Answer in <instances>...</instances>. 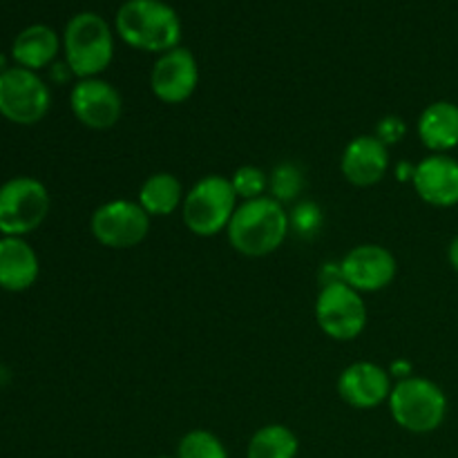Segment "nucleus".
Returning a JSON list of instances; mask_svg holds the SVG:
<instances>
[{"label": "nucleus", "instance_id": "nucleus-12", "mask_svg": "<svg viewBox=\"0 0 458 458\" xmlns=\"http://www.w3.org/2000/svg\"><path fill=\"white\" fill-rule=\"evenodd\" d=\"M70 107L85 128L110 130L123 114V98L114 85L94 76V79H81L72 88Z\"/></svg>", "mask_w": 458, "mask_h": 458}, {"label": "nucleus", "instance_id": "nucleus-22", "mask_svg": "<svg viewBox=\"0 0 458 458\" xmlns=\"http://www.w3.org/2000/svg\"><path fill=\"white\" fill-rule=\"evenodd\" d=\"M233 188L237 192V199H259V197H267L268 188V177L264 170H259L258 165H242L235 170V174L231 177Z\"/></svg>", "mask_w": 458, "mask_h": 458}, {"label": "nucleus", "instance_id": "nucleus-25", "mask_svg": "<svg viewBox=\"0 0 458 458\" xmlns=\"http://www.w3.org/2000/svg\"><path fill=\"white\" fill-rule=\"evenodd\" d=\"M405 132H407V125L401 116H385V119H380L378 125H376L374 137L389 148L394 146V143L403 141Z\"/></svg>", "mask_w": 458, "mask_h": 458}, {"label": "nucleus", "instance_id": "nucleus-24", "mask_svg": "<svg viewBox=\"0 0 458 458\" xmlns=\"http://www.w3.org/2000/svg\"><path fill=\"white\" fill-rule=\"evenodd\" d=\"M289 222H291V228H295L300 235H313L322 224L320 208L309 204V201L307 204H300L298 208H295V213L289 217Z\"/></svg>", "mask_w": 458, "mask_h": 458}, {"label": "nucleus", "instance_id": "nucleus-3", "mask_svg": "<svg viewBox=\"0 0 458 458\" xmlns=\"http://www.w3.org/2000/svg\"><path fill=\"white\" fill-rule=\"evenodd\" d=\"M65 65L79 79H94L107 70L114 56V36L106 18L81 12L65 25L63 34Z\"/></svg>", "mask_w": 458, "mask_h": 458}, {"label": "nucleus", "instance_id": "nucleus-4", "mask_svg": "<svg viewBox=\"0 0 458 458\" xmlns=\"http://www.w3.org/2000/svg\"><path fill=\"white\" fill-rule=\"evenodd\" d=\"M387 403L398 428L411 434L437 432L447 416L445 392L437 383L419 376L398 380Z\"/></svg>", "mask_w": 458, "mask_h": 458}, {"label": "nucleus", "instance_id": "nucleus-20", "mask_svg": "<svg viewBox=\"0 0 458 458\" xmlns=\"http://www.w3.org/2000/svg\"><path fill=\"white\" fill-rule=\"evenodd\" d=\"M300 443L298 437L284 425H264L250 437L246 458H295Z\"/></svg>", "mask_w": 458, "mask_h": 458}, {"label": "nucleus", "instance_id": "nucleus-27", "mask_svg": "<svg viewBox=\"0 0 458 458\" xmlns=\"http://www.w3.org/2000/svg\"><path fill=\"white\" fill-rule=\"evenodd\" d=\"M155 458H177V456H155Z\"/></svg>", "mask_w": 458, "mask_h": 458}, {"label": "nucleus", "instance_id": "nucleus-5", "mask_svg": "<svg viewBox=\"0 0 458 458\" xmlns=\"http://www.w3.org/2000/svg\"><path fill=\"white\" fill-rule=\"evenodd\" d=\"M237 210V192L231 179L224 174H206L191 191L182 204L183 224L192 235L213 237L226 231Z\"/></svg>", "mask_w": 458, "mask_h": 458}, {"label": "nucleus", "instance_id": "nucleus-19", "mask_svg": "<svg viewBox=\"0 0 458 458\" xmlns=\"http://www.w3.org/2000/svg\"><path fill=\"white\" fill-rule=\"evenodd\" d=\"M183 188L170 173H155L139 188V204L150 217H168L183 204Z\"/></svg>", "mask_w": 458, "mask_h": 458}, {"label": "nucleus", "instance_id": "nucleus-10", "mask_svg": "<svg viewBox=\"0 0 458 458\" xmlns=\"http://www.w3.org/2000/svg\"><path fill=\"white\" fill-rule=\"evenodd\" d=\"M340 280L358 293H376L387 289L396 277V258L380 244H360L343 258Z\"/></svg>", "mask_w": 458, "mask_h": 458}, {"label": "nucleus", "instance_id": "nucleus-13", "mask_svg": "<svg viewBox=\"0 0 458 458\" xmlns=\"http://www.w3.org/2000/svg\"><path fill=\"white\" fill-rule=\"evenodd\" d=\"M338 394L353 410H374L389 401L392 378L387 369L374 362H353L340 374Z\"/></svg>", "mask_w": 458, "mask_h": 458}, {"label": "nucleus", "instance_id": "nucleus-21", "mask_svg": "<svg viewBox=\"0 0 458 458\" xmlns=\"http://www.w3.org/2000/svg\"><path fill=\"white\" fill-rule=\"evenodd\" d=\"M177 458H228L224 443L208 429L183 434L177 445Z\"/></svg>", "mask_w": 458, "mask_h": 458}, {"label": "nucleus", "instance_id": "nucleus-2", "mask_svg": "<svg viewBox=\"0 0 458 458\" xmlns=\"http://www.w3.org/2000/svg\"><path fill=\"white\" fill-rule=\"evenodd\" d=\"M114 27L123 43L141 52L165 54L182 40V21L164 0H128L116 12Z\"/></svg>", "mask_w": 458, "mask_h": 458}, {"label": "nucleus", "instance_id": "nucleus-15", "mask_svg": "<svg viewBox=\"0 0 458 458\" xmlns=\"http://www.w3.org/2000/svg\"><path fill=\"white\" fill-rule=\"evenodd\" d=\"M344 179L358 188H369L383 182L389 170V148L374 134H360L347 143L340 159Z\"/></svg>", "mask_w": 458, "mask_h": 458}, {"label": "nucleus", "instance_id": "nucleus-14", "mask_svg": "<svg viewBox=\"0 0 458 458\" xmlns=\"http://www.w3.org/2000/svg\"><path fill=\"white\" fill-rule=\"evenodd\" d=\"M414 191L425 204L452 208L458 204V161L450 155H429L414 168Z\"/></svg>", "mask_w": 458, "mask_h": 458}, {"label": "nucleus", "instance_id": "nucleus-6", "mask_svg": "<svg viewBox=\"0 0 458 458\" xmlns=\"http://www.w3.org/2000/svg\"><path fill=\"white\" fill-rule=\"evenodd\" d=\"M49 206V192L38 179H9L0 186V233L4 237L30 235L45 222Z\"/></svg>", "mask_w": 458, "mask_h": 458}, {"label": "nucleus", "instance_id": "nucleus-16", "mask_svg": "<svg viewBox=\"0 0 458 458\" xmlns=\"http://www.w3.org/2000/svg\"><path fill=\"white\" fill-rule=\"evenodd\" d=\"M38 255L25 237H0V289L21 293L38 280Z\"/></svg>", "mask_w": 458, "mask_h": 458}, {"label": "nucleus", "instance_id": "nucleus-26", "mask_svg": "<svg viewBox=\"0 0 458 458\" xmlns=\"http://www.w3.org/2000/svg\"><path fill=\"white\" fill-rule=\"evenodd\" d=\"M447 259H450L452 268H454V271L458 273V235L454 237V240H452L450 249H447Z\"/></svg>", "mask_w": 458, "mask_h": 458}, {"label": "nucleus", "instance_id": "nucleus-7", "mask_svg": "<svg viewBox=\"0 0 458 458\" xmlns=\"http://www.w3.org/2000/svg\"><path fill=\"white\" fill-rule=\"evenodd\" d=\"M316 320L331 340H356L367 327V304L362 293L343 280L322 284L316 300Z\"/></svg>", "mask_w": 458, "mask_h": 458}, {"label": "nucleus", "instance_id": "nucleus-18", "mask_svg": "<svg viewBox=\"0 0 458 458\" xmlns=\"http://www.w3.org/2000/svg\"><path fill=\"white\" fill-rule=\"evenodd\" d=\"M58 49H61V38L52 27L30 25L13 40L12 56L18 67L36 72L47 67L58 56Z\"/></svg>", "mask_w": 458, "mask_h": 458}, {"label": "nucleus", "instance_id": "nucleus-17", "mask_svg": "<svg viewBox=\"0 0 458 458\" xmlns=\"http://www.w3.org/2000/svg\"><path fill=\"white\" fill-rule=\"evenodd\" d=\"M419 137L434 155H447L458 146V106L452 101H437L419 116Z\"/></svg>", "mask_w": 458, "mask_h": 458}, {"label": "nucleus", "instance_id": "nucleus-9", "mask_svg": "<svg viewBox=\"0 0 458 458\" xmlns=\"http://www.w3.org/2000/svg\"><path fill=\"white\" fill-rule=\"evenodd\" d=\"M89 231L94 240L106 249H132L141 244L150 233V215L141 208L139 201H107L92 213Z\"/></svg>", "mask_w": 458, "mask_h": 458}, {"label": "nucleus", "instance_id": "nucleus-1", "mask_svg": "<svg viewBox=\"0 0 458 458\" xmlns=\"http://www.w3.org/2000/svg\"><path fill=\"white\" fill-rule=\"evenodd\" d=\"M289 231L291 222L284 206L273 197H259L237 206L226 235L240 255L267 258L284 244Z\"/></svg>", "mask_w": 458, "mask_h": 458}, {"label": "nucleus", "instance_id": "nucleus-11", "mask_svg": "<svg viewBox=\"0 0 458 458\" xmlns=\"http://www.w3.org/2000/svg\"><path fill=\"white\" fill-rule=\"evenodd\" d=\"M199 83V65L191 49L174 47L159 54L150 72V89L161 103L179 106L195 94Z\"/></svg>", "mask_w": 458, "mask_h": 458}, {"label": "nucleus", "instance_id": "nucleus-8", "mask_svg": "<svg viewBox=\"0 0 458 458\" xmlns=\"http://www.w3.org/2000/svg\"><path fill=\"white\" fill-rule=\"evenodd\" d=\"M52 94L36 72L7 67L0 72V114L18 125H34L45 119Z\"/></svg>", "mask_w": 458, "mask_h": 458}, {"label": "nucleus", "instance_id": "nucleus-23", "mask_svg": "<svg viewBox=\"0 0 458 458\" xmlns=\"http://www.w3.org/2000/svg\"><path fill=\"white\" fill-rule=\"evenodd\" d=\"M268 186H271L273 191V199H277L282 204V201H291L298 197V192L304 188V179H302V173H300L298 168H295L293 164H282L277 165L276 173L271 174V179H268Z\"/></svg>", "mask_w": 458, "mask_h": 458}]
</instances>
